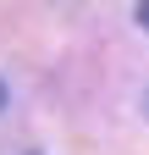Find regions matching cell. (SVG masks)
I'll list each match as a JSON object with an SVG mask.
<instances>
[{
	"instance_id": "7a4b0ae2",
	"label": "cell",
	"mask_w": 149,
	"mask_h": 155,
	"mask_svg": "<svg viewBox=\"0 0 149 155\" xmlns=\"http://www.w3.org/2000/svg\"><path fill=\"white\" fill-rule=\"evenodd\" d=\"M0 105H6V89H0Z\"/></svg>"
},
{
	"instance_id": "6da1fadb",
	"label": "cell",
	"mask_w": 149,
	"mask_h": 155,
	"mask_svg": "<svg viewBox=\"0 0 149 155\" xmlns=\"http://www.w3.org/2000/svg\"><path fill=\"white\" fill-rule=\"evenodd\" d=\"M138 28H149V0H138Z\"/></svg>"
}]
</instances>
